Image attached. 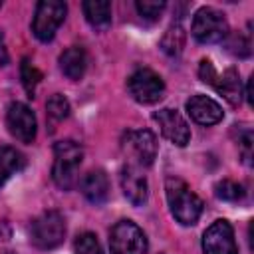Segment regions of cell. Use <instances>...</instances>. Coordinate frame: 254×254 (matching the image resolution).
Returning a JSON list of instances; mask_svg holds the SVG:
<instances>
[{
  "label": "cell",
  "mask_w": 254,
  "mask_h": 254,
  "mask_svg": "<svg viewBox=\"0 0 254 254\" xmlns=\"http://www.w3.org/2000/svg\"><path fill=\"white\" fill-rule=\"evenodd\" d=\"M165 190H167V202L175 220L181 222L183 226H192L202 212V200L198 198V194L183 179H177V177L167 179Z\"/></svg>",
  "instance_id": "cell-1"
},
{
  "label": "cell",
  "mask_w": 254,
  "mask_h": 254,
  "mask_svg": "<svg viewBox=\"0 0 254 254\" xmlns=\"http://www.w3.org/2000/svg\"><path fill=\"white\" fill-rule=\"evenodd\" d=\"M83 159V149L71 139L58 141L54 145L52 179L62 190H71L77 185V171Z\"/></svg>",
  "instance_id": "cell-2"
},
{
  "label": "cell",
  "mask_w": 254,
  "mask_h": 254,
  "mask_svg": "<svg viewBox=\"0 0 254 254\" xmlns=\"http://www.w3.org/2000/svg\"><path fill=\"white\" fill-rule=\"evenodd\" d=\"M65 238V220L58 210H46L30 224V242L38 250H54Z\"/></svg>",
  "instance_id": "cell-3"
},
{
  "label": "cell",
  "mask_w": 254,
  "mask_h": 254,
  "mask_svg": "<svg viewBox=\"0 0 254 254\" xmlns=\"http://www.w3.org/2000/svg\"><path fill=\"white\" fill-rule=\"evenodd\" d=\"M190 32L198 44H218L226 40V36L230 34V28L222 12L210 6H202L194 12Z\"/></svg>",
  "instance_id": "cell-4"
},
{
  "label": "cell",
  "mask_w": 254,
  "mask_h": 254,
  "mask_svg": "<svg viewBox=\"0 0 254 254\" xmlns=\"http://www.w3.org/2000/svg\"><path fill=\"white\" fill-rule=\"evenodd\" d=\"M67 14L65 2L60 0H42L36 4V12L32 18V34L40 42H52L58 28L64 24Z\"/></svg>",
  "instance_id": "cell-5"
},
{
  "label": "cell",
  "mask_w": 254,
  "mask_h": 254,
  "mask_svg": "<svg viewBox=\"0 0 254 254\" xmlns=\"http://www.w3.org/2000/svg\"><path fill=\"white\" fill-rule=\"evenodd\" d=\"M121 149L129 165L151 167L157 157V137L149 129H131L121 139Z\"/></svg>",
  "instance_id": "cell-6"
},
{
  "label": "cell",
  "mask_w": 254,
  "mask_h": 254,
  "mask_svg": "<svg viewBox=\"0 0 254 254\" xmlns=\"http://www.w3.org/2000/svg\"><path fill=\"white\" fill-rule=\"evenodd\" d=\"M127 89H129L131 97L137 103L153 105V103L163 99V95H165V81H163V77L157 71H153L149 67H139V69H135L129 75Z\"/></svg>",
  "instance_id": "cell-7"
},
{
  "label": "cell",
  "mask_w": 254,
  "mask_h": 254,
  "mask_svg": "<svg viewBox=\"0 0 254 254\" xmlns=\"http://www.w3.org/2000/svg\"><path fill=\"white\" fill-rule=\"evenodd\" d=\"M109 246L111 254H147L149 242L133 220H119L109 232Z\"/></svg>",
  "instance_id": "cell-8"
},
{
  "label": "cell",
  "mask_w": 254,
  "mask_h": 254,
  "mask_svg": "<svg viewBox=\"0 0 254 254\" xmlns=\"http://www.w3.org/2000/svg\"><path fill=\"white\" fill-rule=\"evenodd\" d=\"M6 125L12 137H16L20 143H26V145L34 143L36 133H38V121H36L34 111L26 103L22 101L10 103L8 113H6Z\"/></svg>",
  "instance_id": "cell-9"
},
{
  "label": "cell",
  "mask_w": 254,
  "mask_h": 254,
  "mask_svg": "<svg viewBox=\"0 0 254 254\" xmlns=\"http://www.w3.org/2000/svg\"><path fill=\"white\" fill-rule=\"evenodd\" d=\"M153 119H155V123L159 125L163 137L169 139L173 145H177V147H185V145L190 141V129H189V123L185 121V117H183L177 109L163 107V109H159V111L153 113Z\"/></svg>",
  "instance_id": "cell-10"
},
{
  "label": "cell",
  "mask_w": 254,
  "mask_h": 254,
  "mask_svg": "<svg viewBox=\"0 0 254 254\" xmlns=\"http://www.w3.org/2000/svg\"><path fill=\"white\" fill-rule=\"evenodd\" d=\"M202 250L204 254H238L234 230L228 220H216L204 230Z\"/></svg>",
  "instance_id": "cell-11"
},
{
  "label": "cell",
  "mask_w": 254,
  "mask_h": 254,
  "mask_svg": "<svg viewBox=\"0 0 254 254\" xmlns=\"http://www.w3.org/2000/svg\"><path fill=\"white\" fill-rule=\"evenodd\" d=\"M119 181H121L123 194H125V198H127L131 204L141 206V204L147 202V196H149V185H147L145 175L139 171V167L127 163V165L121 169Z\"/></svg>",
  "instance_id": "cell-12"
},
{
  "label": "cell",
  "mask_w": 254,
  "mask_h": 254,
  "mask_svg": "<svg viewBox=\"0 0 254 254\" xmlns=\"http://www.w3.org/2000/svg\"><path fill=\"white\" fill-rule=\"evenodd\" d=\"M187 111L189 115L198 123V125H214L218 121H222L224 113H222V107L208 95H202V93H196L192 95L189 101H187Z\"/></svg>",
  "instance_id": "cell-13"
},
{
  "label": "cell",
  "mask_w": 254,
  "mask_h": 254,
  "mask_svg": "<svg viewBox=\"0 0 254 254\" xmlns=\"http://www.w3.org/2000/svg\"><path fill=\"white\" fill-rule=\"evenodd\" d=\"M81 194L95 206L103 204L109 198V179L105 175V171L97 169V171H89L81 183H79Z\"/></svg>",
  "instance_id": "cell-14"
},
{
  "label": "cell",
  "mask_w": 254,
  "mask_h": 254,
  "mask_svg": "<svg viewBox=\"0 0 254 254\" xmlns=\"http://www.w3.org/2000/svg\"><path fill=\"white\" fill-rule=\"evenodd\" d=\"M60 69L71 81L81 79L85 69H87V54H85V50L81 46H71V48L64 50V54L60 56Z\"/></svg>",
  "instance_id": "cell-15"
},
{
  "label": "cell",
  "mask_w": 254,
  "mask_h": 254,
  "mask_svg": "<svg viewBox=\"0 0 254 254\" xmlns=\"http://www.w3.org/2000/svg\"><path fill=\"white\" fill-rule=\"evenodd\" d=\"M214 87H216V91H218L232 107H238V105H240L242 95H244V89H242L240 73H238L234 67H228L222 75H218Z\"/></svg>",
  "instance_id": "cell-16"
},
{
  "label": "cell",
  "mask_w": 254,
  "mask_h": 254,
  "mask_svg": "<svg viewBox=\"0 0 254 254\" xmlns=\"http://www.w3.org/2000/svg\"><path fill=\"white\" fill-rule=\"evenodd\" d=\"M87 24L95 30H107L111 26V2L107 0H87L81 4Z\"/></svg>",
  "instance_id": "cell-17"
},
{
  "label": "cell",
  "mask_w": 254,
  "mask_h": 254,
  "mask_svg": "<svg viewBox=\"0 0 254 254\" xmlns=\"http://www.w3.org/2000/svg\"><path fill=\"white\" fill-rule=\"evenodd\" d=\"M24 157L14 147H0V189L8 183L10 177L24 169Z\"/></svg>",
  "instance_id": "cell-18"
},
{
  "label": "cell",
  "mask_w": 254,
  "mask_h": 254,
  "mask_svg": "<svg viewBox=\"0 0 254 254\" xmlns=\"http://www.w3.org/2000/svg\"><path fill=\"white\" fill-rule=\"evenodd\" d=\"M185 40H187L185 28L177 22V24H171L169 30L165 32V36L161 38V48L167 56H179L185 48Z\"/></svg>",
  "instance_id": "cell-19"
},
{
  "label": "cell",
  "mask_w": 254,
  "mask_h": 254,
  "mask_svg": "<svg viewBox=\"0 0 254 254\" xmlns=\"http://www.w3.org/2000/svg\"><path fill=\"white\" fill-rule=\"evenodd\" d=\"M69 101L62 95V93H54L48 101H46V113H48V119L54 121V123H60L64 119L69 117Z\"/></svg>",
  "instance_id": "cell-20"
},
{
  "label": "cell",
  "mask_w": 254,
  "mask_h": 254,
  "mask_svg": "<svg viewBox=\"0 0 254 254\" xmlns=\"http://www.w3.org/2000/svg\"><path fill=\"white\" fill-rule=\"evenodd\" d=\"M20 77H22V85H24L28 97H34V93H36V85L40 83L42 73H40V69H38L28 58H24L22 64H20Z\"/></svg>",
  "instance_id": "cell-21"
},
{
  "label": "cell",
  "mask_w": 254,
  "mask_h": 254,
  "mask_svg": "<svg viewBox=\"0 0 254 254\" xmlns=\"http://www.w3.org/2000/svg\"><path fill=\"white\" fill-rule=\"evenodd\" d=\"M214 192L220 200H226V202H238L244 198V189L240 183L236 181H230V179H222L220 183H216L214 187Z\"/></svg>",
  "instance_id": "cell-22"
},
{
  "label": "cell",
  "mask_w": 254,
  "mask_h": 254,
  "mask_svg": "<svg viewBox=\"0 0 254 254\" xmlns=\"http://www.w3.org/2000/svg\"><path fill=\"white\" fill-rule=\"evenodd\" d=\"M252 42H250V36L248 34H242V32H238V34H228L226 36V48H228V52L230 54H234L236 58H248L250 56V52H252Z\"/></svg>",
  "instance_id": "cell-23"
},
{
  "label": "cell",
  "mask_w": 254,
  "mask_h": 254,
  "mask_svg": "<svg viewBox=\"0 0 254 254\" xmlns=\"http://www.w3.org/2000/svg\"><path fill=\"white\" fill-rule=\"evenodd\" d=\"M73 254H103L97 236L91 232H83L73 242Z\"/></svg>",
  "instance_id": "cell-24"
},
{
  "label": "cell",
  "mask_w": 254,
  "mask_h": 254,
  "mask_svg": "<svg viewBox=\"0 0 254 254\" xmlns=\"http://www.w3.org/2000/svg\"><path fill=\"white\" fill-rule=\"evenodd\" d=\"M165 2L163 0H137L135 2V8H137V12H139V16L141 18H145V20H157L161 14H163V10H165Z\"/></svg>",
  "instance_id": "cell-25"
},
{
  "label": "cell",
  "mask_w": 254,
  "mask_h": 254,
  "mask_svg": "<svg viewBox=\"0 0 254 254\" xmlns=\"http://www.w3.org/2000/svg\"><path fill=\"white\" fill-rule=\"evenodd\" d=\"M252 131L246 129L240 137H238V149H240V155L244 159L246 165H252Z\"/></svg>",
  "instance_id": "cell-26"
},
{
  "label": "cell",
  "mask_w": 254,
  "mask_h": 254,
  "mask_svg": "<svg viewBox=\"0 0 254 254\" xmlns=\"http://www.w3.org/2000/svg\"><path fill=\"white\" fill-rule=\"evenodd\" d=\"M198 77H200L204 83H210V85L216 83L218 73H216V69H214V65H212L210 60H202V62H200V65H198Z\"/></svg>",
  "instance_id": "cell-27"
},
{
  "label": "cell",
  "mask_w": 254,
  "mask_h": 254,
  "mask_svg": "<svg viewBox=\"0 0 254 254\" xmlns=\"http://www.w3.org/2000/svg\"><path fill=\"white\" fill-rule=\"evenodd\" d=\"M10 62V56H8V48H6V40H4V34L0 30V65H6Z\"/></svg>",
  "instance_id": "cell-28"
},
{
  "label": "cell",
  "mask_w": 254,
  "mask_h": 254,
  "mask_svg": "<svg viewBox=\"0 0 254 254\" xmlns=\"http://www.w3.org/2000/svg\"><path fill=\"white\" fill-rule=\"evenodd\" d=\"M0 6H2V2H0Z\"/></svg>",
  "instance_id": "cell-29"
}]
</instances>
